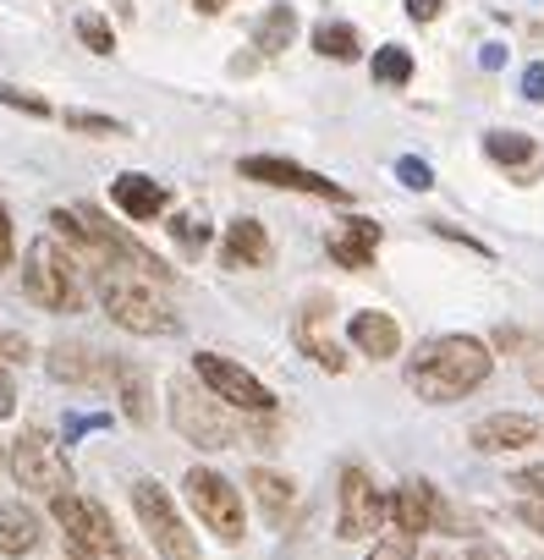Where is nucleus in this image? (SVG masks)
<instances>
[{
    "label": "nucleus",
    "mask_w": 544,
    "mask_h": 560,
    "mask_svg": "<svg viewBox=\"0 0 544 560\" xmlns=\"http://www.w3.org/2000/svg\"><path fill=\"white\" fill-rule=\"evenodd\" d=\"M489 369H495V358L478 336H435L407 358V385H413L418 401L445 407V401L473 396L489 380Z\"/></svg>",
    "instance_id": "nucleus-1"
},
{
    "label": "nucleus",
    "mask_w": 544,
    "mask_h": 560,
    "mask_svg": "<svg viewBox=\"0 0 544 560\" xmlns=\"http://www.w3.org/2000/svg\"><path fill=\"white\" fill-rule=\"evenodd\" d=\"M94 298L105 308V319L116 330H132V336H171L182 330V319L171 314V303L154 292V280L111 264V269H94Z\"/></svg>",
    "instance_id": "nucleus-2"
},
{
    "label": "nucleus",
    "mask_w": 544,
    "mask_h": 560,
    "mask_svg": "<svg viewBox=\"0 0 544 560\" xmlns=\"http://www.w3.org/2000/svg\"><path fill=\"white\" fill-rule=\"evenodd\" d=\"M23 292L34 308L45 314H78L83 308V269L50 242L39 236L28 253H23Z\"/></svg>",
    "instance_id": "nucleus-3"
},
{
    "label": "nucleus",
    "mask_w": 544,
    "mask_h": 560,
    "mask_svg": "<svg viewBox=\"0 0 544 560\" xmlns=\"http://www.w3.org/2000/svg\"><path fill=\"white\" fill-rule=\"evenodd\" d=\"M171 423H176V434H182L187 445H198V451H225V445L242 440L231 407L215 401L198 380H171Z\"/></svg>",
    "instance_id": "nucleus-4"
},
{
    "label": "nucleus",
    "mask_w": 544,
    "mask_h": 560,
    "mask_svg": "<svg viewBox=\"0 0 544 560\" xmlns=\"http://www.w3.org/2000/svg\"><path fill=\"white\" fill-rule=\"evenodd\" d=\"M132 516L149 533V544H154L160 560H198V538L187 533V516L176 511V494L165 483L138 478L132 483Z\"/></svg>",
    "instance_id": "nucleus-5"
},
{
    "label": "nucleus",
    "mask_w": 544,
    "mask_h": 560,
    "mask_svg": "<svg viewBox=\"0 0 544 560\" xmlns=\"http://www.w3.org/2000/svg\"><path fill=\"white\" fill-rule=\"evenodd\" d=\"M182 494H187V505L198 511V522L220 538V544H242V533H247V511H242V494L215 472V467H187V478H182Z\"/></svg>",
    "instance_id": "nucleus-6"
},
{
    "label": "nucleus",
    "mask_w": 544,
    "mask_h": 560,
    "mask_svg": "<svg viewBox=\"0 0 544 560\" xmlns=\"http://www.w3.org/2000/svg\"><path fill=\"white\" fill-rule=\"evenodd\" d=\"M50 516L67 533V544H78V549H89L100 560H127L121 533H116V522H111V511L100 500H89V494H56L50 500Z\"/></svg>",
    "instance_id": "nucleus-7"
},
{
    "label": "nucleus",
    "mask_w": 544,
    "mask_h": 560,
    "mask_svg": "<svg viewBox=\"0 0 544 560\" xmlns=\"http://www.w3.org/2000/svg\"><path fill=\"white\" fill-rule=\"evenodd\" d=\"M7 467H12V478H18L28 494H45V500L72 494V467H67L61 445H56L50 434H39V429H28V434L7 451Z\"/></svg>",
    "instance_id": "nucleus-8"
},
{
    "label": "nucleus",
    "mask_w": 544,
    "mask_h": 560,
    "mask_svg": "<svg viewBox=\"0 0 544 560\" xmlns=\"http://www.w3.org/2000/svg\"><path fill=\"white\" fill-rule=\"evenodd\" d=\"M193 380H198L215 401H225L231 412H269V407H276V396L264 390L258 374H247L236 358H220V352H198V358H193Z\"/></svg>",
    "instance_id": "nucleus-9"
},
{
    "label": "nucleus",
    "mask_w": 544,
    "mask_h": 560,
    "mask_svg": "<svg viewBox=\"0 0 544 560\" xmlns=\"http://www.w3.org/2000/svg\"><path fill=\"white\" fill-rule=\"evenodd\" d=\"M385 522V494L374 489V478L363 467H342V494H336V533L347 544L374 538Z\"/></svg>",
    "instance_id": "nucleus-10"
},
{
    "label": "nucleus",
    "mask_w": 544,
    "mask_h": 560,
    "mask_svg": "<svg viewBox=\"0 0 544 560\" xmlns=\"http://www.w3.org/2000/svg\"><path fill=\"white\" fill-rule=\"evenodd\" d=\"M247 182H264V187H287V192H314V198H331V203H347V187L320 176V171H303L292 160H276V154H247L236 165Z\"/></svg>",
    "instance_id": "nucleus-11"
},
{
    "label": "nucleus",
    "mask_w": 544,
    "mask_h": 560,
    "mask_svg": "<svg viewBox=\"0 0 544 560\" xmlns=\"http://www.w3.org/2000/svg\"><path fill=\"white\" fill-rule=\"evenodd\" d=\"M467 440H473V451H484V456L528 451V445H539V418H528V412H489V418H478V423L467 429Z\"/></svg>",
    "instance_id": "nucleus-12"
},
{
    "label": "nucleus",
    "mask_w": 544,
    "mask_h": 560,
    "mask_svg": "<svg viewBox=\"0 0 544 560\" xmlns=\"http://www.w3.org/2000/svg\"><path fill=\"white\" fill-rule=\"evenodd\" d=\"M385 516H391L396 533L424 538V533L440 522V494H435V483H429V478H407V483L385 500Z\"/></svg>",
    "instance_id": "nucleus-13"
},
{
    "label": "nucleus",
    "mask_w": 544,
    "mask_h": 560,
    "mask_svg": "<svg viewBox=\"0 0 544 560\" xmlns=\"http://www.w3.org/2000/svg\"><path fill=\"white\" fill-rule=\"evenodd\" d=\"M50 242H56L78 269H111V264H116V258L105 253V242L78 220V209H50Z\"/></svg>",
    "instance_id": "nucleus-14"
},
{
    "label": "nucleus",
    "mask_w": 544,
    "mask_h": 560,
    "mask_svg": "<svg viewBox=\"0 0 544 560\" xmlns=\"http://www.w3.org/2000/svg\"><path fill=\"white\" fill-rule=\"evenodd\" d=\"M347 336H352V347H358L363 358H374V363H385V358H396V352H402V330H396V319H391V314H380V308L352 314Z\"/></svg>",
    "instance_id": "nucleus-15"
},
{
    "label": "nucleus",
    "mask_w": 544,
    "mask_h": 560,
    "mask_svg": "<svg viewBox=\"0 0 544 560\" xmlns=\"http://www.w3.org/2000/svg\"><path fill=\"white\" fill-rule=\"evenodd\" d=\"M45 369H50L61 385H100V380H111V363H105L100 352L78 347V341L50 347V352H45Z\"/></svg>",
    "instance_id": "nucleus-16"
},
{
    "label": "nucleus",
    "mask_w": 544,
    "mask_h": 560,
    "mask_svg": "<svg viewBox=\"0 0 544 560\" xmlns=\"http://www.w3.org/2000/svg\"><path fill=\"white\" fill-rule=\"evenodd\" d=\"M111 198H116V209L132 214V220H154V214H165V203H171V192H165L154 176H132V171L111 182Z\"/></svg>",
    "instance_id": "nucleus-17"
},
{
    "label": "nucleus",
    "mask_w": 544,
    "mask_h": 560,
    "mask_svg": "<svg viewBox=\"0 0 544 560\" xmlns=\"http://www.w3.org/2000/svg\"><path fill=\"white\" fill-rule=\"evenodd\" d=\"M269 258V236H264V225L258 220H231L225 225V236H220V264L225 269H253V264H264Z\"/></svg>",
    "instance_id": "nucleus-18"
},
{
    "label": "nucleus",
    "mask_w": 544,
    "mask_h": 560,
    "mask_svg": "<svg viewBox=\"0 0 544 560\" xmlns=\"http://www.w3.org/2000/svg\"><path fill=\"white\" fill-rule=\"evenodd\" d=\"M247 489H253V500H258V511L269 522H287L298 511V483L287 472H276V467H253L247 472Z\"/></svg>",
    "instance_id": "nucleus-19"
},
{
    "label": "nucleus",
    "mask_w": 544,
    "mask_h": 560,
    "mask_svg": "<svg viewBox=\"0 0 544 560\" xmlns=\"http://www.w3.org/2000/svg\"><path fill=\"white\" fill-rule=\"evenodd\" d=\"M374 247H380V225L374 220H347L336 236H331V258L342 269H369L374 264Z\"/></svg>",
    "instance_id": "nucleus-20"
},
{
    "label": "nucleus",
    "mask_w": 544,
    "mask_h": 560,
    "mask_svg": "<svg viewBox=\"0 0 544 560\" xmlns=\"http://www.w3.org/2000/svg\"><path fill=\"white\" fill-rule=\"evenodd\" d=\"M39 516L28 505H0V555H34L39 549Z\"/></svg>",
    "instance_id": "nucleus-21"
},
{
    "label": "nucleus",
    "mask_w": 544,
    "mask_h": 560,
    "mask_svg": "<svg viewBox=\"0 0 544 560\" xmlns=\"http://www.w3.org/2000/svg\"><path fill=\"white\" fill-rule=\"evenodd\" d=\"M111 380H116L121 412H127L132 423H149V374H143V369H127V363H111Z\"/></svg>",
    "instance_id": "nucleus-22"
},
{
    "label": "nucleus",
    "mask_w": 544,
    "mask_h": 560,
    "mask_svg": "<svg viewBox=\"0 0 544 560\" xmlns=\"http://www.w3.org/2000/svg\"><path fill=\"white\" fill-rule=\"evenodd\" d=\"M298 341H303V352L325 369V374H342L347 369V358H342V347L320 330V314H303V325H298Z\"/></svg>",
    "instance_id": "nucleus-23"
},
{
    "label": "nucleus",
    "mask_w": 544,
    "mask_h": 560,
    "mask_svg": "<svg viewBox=\"0 0 544 560\" xmlns=\"http://www.w3.org/2000/svg\"><path fill=\"white\" fill-rule=\"evenodd\" d=\"M292 34H298V12L292 7H269V18L258 23V50L264 56H281L292 45Z\"/></svg>",
    "instance_id": "nucleus-24"
},
{
    "label": "nucleus",
    "mask_w": 544,
    "mask_h": 560,
    "mask_svg": "<svg viewBox=\"0 0 544 560\" xmlns=\"http://www.w3.org/2000/svg\"><path fill=\"white\" fill-rule=\"evenodd\" d=\"M314 50L331 56V61H352V56H358V28H347V23H320V28H314Z\"/></svg>",
    "instance_id": "nucleus-25"
},
{
    "label": "nucleus",
    "mask_w": 544,
    "mask_h": 560,
    "mask_svg": "<svg viewBox=\"0 0 544 560\" xmlns=\"http://www.w3.org/2000/svg\"><path fill=\"white\" fill-rule=\"evenodd\" d=\"M484 154L495 165H528L533 160V138H522V132H484Z\"/></svg>",
    "instance_id": "nucleus-26"
},
{
    "label": "nucleus",
    "mask_w": 544,
    "mask_h": 560,
    "mask_svg": "<svg viewBox=\"0 0 544 560\" xmlns=\"http://www.w3.org/2000/svg\"><path fill=\"white\" fill-rule=\"evenodd\" d=\"M413 78V56L402 50V45H385V50H374V83H391V89H402Z\"/></svg>",
    "instance_id": "nucleus-27"
},
{
    "label": "nucleus",
    "mask_w": 544,
    "mask_h": 560,
    "mask_svg": "<svg viewBox=\"0 0 544 560\" xmlns=\"http://www.w3.org/2000/svg\"><path fill=\"white\" fill-rule=\"evenodd\" d=\"M78 34H83V45H89L94 56H116V34L105 28V18L83 12V18H78Z\"/></svg>",
    "instance_id": "nucleus-28"
},
{
    "label": "nucleus",
    "mask_w": 544,
    "mask_h": 560,
    "mask_svg": "<svg viewBox=\"0 0 544 560\" xmlns=\"http://www.w3.org/2000/svg\"><path fill=\"white\" fill-rule=\"evenodd\" d=\"M67 127L72 132H100V138H127V127L116 116H94V110H67Z\"/></svg>",
    "instance_id": "nucleus-29"
},
{
    "label": "nucleus",
    "mask_w": 544,
    "mask_h": 560,
    "mask_svg": "<svg viewBox=\"0 0 544 560\" xmlns=\"http://www.w3.org/2000/svg\"><path fill=\"white\" fill-rule=\"evenodd\" d=\"M369 560H418V538H407V533H385V538H374V549H369Z\"/></svg>",
    "instance_id": "nucleus-30"
},
{
    "label": "nucleus",
    "mask_w": 544,
    "mask_h": 560,
    "mask_svg": "<svg viewBox=\"0 0 544 560\" xmlns=\"http://www.w3.org/2000/svg\"><path fill=\"white\" fill-rule=\"evenodd\" d=\"M0 105H12V110H23V116H50L45 100H34L28 89H12V83H0Z\"/></svg>",
    "instance_id": "nucleus-31"
},
{
    "label": "nucleus",
    "mask_w": 544,
    "mask_h": 560,
    "mask_svg": "<svg viewBox=\"0 0 544 560\" xmlns=\"http://www.w3.org/2000/svg\"><path fill=\"white\" fill-rule=\"evenodd\" d=\"M396 176H402L413 192H429V187H435V171H429L424 160H413V154H407V160H396Z\"/></svg>",
    "instance_id": "nucleus-32"
},
{
    "label": "nucleus",
    "mask_w": 544,
    "mask_h": 560,
    "mask_svg": "<svg viewBox=\"0 0 544 560\" xmlns=\"http://www.w3.org/2000/svg\"><path fill=\"white\" fill-rule=\"evenodd\" d=\"M171 231L182 236V247H187V253H198V247L209 242V231H204V220H198V214H176V225H171Z\"/></svg>",
    "instance_id": "nucleus-33"
},
{
    "label": "nucleus",
    "mask_w": 544,
    "mask_h": 560,
    "mask_svg": "<svg viewBox=\"0 0 544 560\" xmlns=\"http://www.w3.org/2000/svg\"><path fill=\"white\" fill-rule=\"evenodd\" d=\"M511 489H522L528 500H544V462H533V467H522V472L511 478Z\"/></svg>",
    "instance_id": "nucleus-34"
},
{
    "label": "nucleus",
    "mask_w": 544,
    "mask_h": 560,
    "mask_svg": "<svg viewBox=\"0 0 544 560\" xmlns=\"http://www.w3.org/2000/svg\"><path fill=\"white\" fill-rule=\"evenodd\" d=\"M0 358H7V363H28L34 347H28L23 336H12V330H0Z\"/></svg>",
    "instance_id": "nucleus-35"
},
{
    "label": "nucleus",
    "mask_w": 544,
    "mask_h": 560,
    "mask_svg": "<svg viewBox=\"0 0 544 560\" xmlns=\"http://www.w3.org/2000/svg\"><path fill=\"white\" fill-rule=\"evenodd\" d=\"M522 374H528V385L544 396V341H539V347H528V358H522Z\"/></svg>",
    "instance_id": "nucleus-36"
},
{
    "label": "nucleus",
    "mask_w": 544,
    "mask_h": 560,
    "mask_svg": "<svg viewBox=\"0 0 544 560\" xmlns=\"http://www.w3.org/2000/svg\"><path fill=\"white\" fill-rule=\"evenodd\" d=\"M522 94H528V100H539V105H544V61H533V67H528V72H522Z\"/></svg>",
    "instance_id": "nucleus-37"
},
{
    "label": "nucleus",
    "mask_w": 544,
    "mask_h": 560,
    "mask_svg": "<svg viewBox=\"0 0 544 560\" xmlns=\"http://www.w3.org/2000/svg\"><path fill=\"white\" fill-rule=\"evenodd\" d=\"M440 7H445V0H407V18H413V23H435Z\"/></svg>",
    "instance_id": "nucleus-38"
},
{
    "label": "nucleus",
    "mask_w": 544,
    "mask_h": 560,
    "mask_svg": "<svg viewBox=\"0 0 544 560\" xmlns=\"http://www.w3.org/2000/svg\"><path fill=\"white\" fill-rule=\"evenodd\" d=\"M12 247H18L12 242V214H7V203H0V269L12 264Z\"/></svg>",
    "instance_id": "nucleus-39"
},
{
    "label": "nucleus",
    "mask_w": 544,
    "mask_h": 560,
    "mask_svg": "<svg viewBox=\"0 0 544 560\" xmlns=\"http://www.w3.org/2000/svg\"><path fill=\"white\" fill-rule=\"evenodd\" d=\"M18 412V385H12V374L0 369V418H12Z\"/></svg>",
    "instance_id": "nucleus-40"
},
{
    "label": "nucleus",
    "mask_w": 544,
    "mask_h": 560,
    "mask_svg": "<svg viewBox=\"0 0 544 560\" xmlns=\"http://www.w3.org/2000/svg\"><path fill=\"white\" fill-rule=\"evenodd\" d=\"M522 522H528L533 533H544V500H522Z\"/></svg>",
    "instance_id": "nucleus-41"
},
{
    "label": "nucleus",
    "mask_w": 544,
    "mask_h": 560,
    "mask_svg": "<svg viewBox=\"0 0 544 560\" xmlns=\"http://www.w3.org/2000/svg\"><path fill=\"white\" fill-rule=\"evenodd\" d=\"M478 61H484V67H489V72H495V67H500V61H506V50H500V45H484V56H478Z\"/></svg>",
    "instance_id": "nucleus-42"
},
{
    "label": "nucleus",
    "mask_w": 544,
    "mask_h": 560,
    "mask_svg": "<svg viewBox=\"0 0 544 560\" xmlns=\"http://www.w3.org/2000/svg\"><path fill=\"white\" fill-rule=\"evenodd\" d=\"M473 560H506V555H500L495 544H478V549H473Z\"/></svg>",
    "instance_id": "nucleus-43"
},
{
    "label": "nucleus",
    "mask_w": 544,
    "mask_h": 560,
    "mask_svg": "<svg viewBox=\"0 0 544 560\" xmlns=\"http://www.w3.org/2000/svg\"><path fill=\"white\" fill-rule=\"evenodd\" d=\"M225 7V0H198V12H220Z\"/></svg>",
    "instance_id": "nucleus-44"
},
{
    "label": "nucleus",
    "mask_w": 544,
    "mask_h": 560,
    "mask_svg": "<svg viewBox=\"0 0 544 560\" xmlns=\"http://www.w3.org/2000/svg\"><path fill=\"white\" fill-rule=\"evenodd\" d=\"M0 467H7V451H0Z\"/></svg>",
    "instance_id": "nucleus-45"
},
{
    "label": "nucleus",
    "mask_w": 544,
    "mask_h": 560,
    "mask_svg": "<svg viewBox=\"0 0 544 560\" xmlns=\"http://www.w3.org/2000/svg\"><path fill=\"white\" fill-rule=\"evenodd\" d=\"M429 560H440V555H429Z\"/></svg>",
    "instance_id": "nucleus-46"
}]
</instances>
